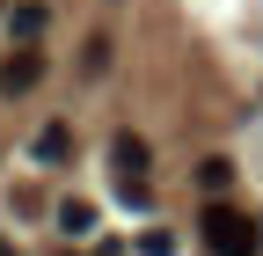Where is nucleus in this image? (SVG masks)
Segmentation results:
<instances>
[{
	"instance_id": "nucleus-1",
	"label": "nucleus",
	"mask_w": 263,
	"mask_h": 256,
	"mask_svg": "<svg viewBox=\"0 0 263 256\" xmlns=\"http://www.w3.org/2000/svg\"><path fill=\"white\" fill-rule=\"evenodd\" d=\"M197 227H205V249H212V256H256V242H263L256 220H241L234 205H212Z\"/></svg>"
},
{
	"instance_id": "nucleus-2",
	"label": "nucleus",
	"mask_w": 263,
	"mask_h": 256,
	"mask_svg": "<svg viewBox=\"0 0 263 256\" xmlns=\"http://www.w3.org/2000/svg\"><path fill=\"white\" fill-rule=\"evenodd\" d=\"M37 81H44V51L37 44H15L8 59H0V95H29Z\"/></svg>"
},
{
	"instance_id": "nucleus-3",
	"label": "nucleus",
	"mask_w": 263,
	"mask_h": 256,
	"mask_svg": "<svg viewBox=\"0 0 263 256\" xmlns=\"http://www.w3.org/2000/svg\"><path fill=\"white\" fill-rule=\"evenodd\" d=\"M117 169H124V190H146V139H132V132H117Z\"/></svg>"
},
{
	"instance_id": "nucleus-4",
	"label": "nucleus",
	"mask_w": 263,
	"mask_h": 256,
	"mask_svg": "<svg viewBox=\"0 0 263 256\" xmlns=\"http://www.w3.org/2000/svg\"><path fill=\"white\" fill-rule=\"evenodd\" d=\"M8 29H15V44H37V37H44V8H37V0H22V8L8 15Z\"/></svg>"
},
{
	"instance_id": "nucleus-5",
	"label": "nucleus",
	"mask_w": 263,
	"mask_h": 256,
	"mask_svg": "<svg viewBox=\"0 0 263 256\" xmlns=\"http://www.w3.org/2000/svg\"><path fill=\"white\" fill-rule=\"evenodd\" d=\"M59 227H66V234H95V205H88V198H66V205H59Z\"/></svg>"
},
{
	"instance_id": "nucleus-6",
	"label": "nucleus",
	"mask_w": 263,
	"mask_h": 256,
	"mask_svg": "<svg viewBox=\"0 0 263 256\" xmlns=\"http://www.w3.org/2000/svg\"><path fill=\"white\" fill-rule=\"evenodd\" d=\"M73 154V139H66V124H51V132H37V161H66Z\"/></svg>"
},
{
	"instance_id": "nucleus-7",
	"label": "nucleus",
	"mask_w": 263,
	"mask_h": 256,
	"mask_svg": "<svg viewBox=\"0 0 263 256\" xmlns=\"http://www.w3.org/2000/svg\"><path fill=\"white\" fill-rule=\"evenodd\" d=\"M197 183H205V190H212V198H219V190H227V183H234V161H205V169H197Z\"/></svg>"
},
{
	"instance_id": "nucleus-8",
	"label": "nucleus",
	"mask_w": 263,
	"mask_h": 256,
	"mask_svg": "<svg viewBox=\"0 0 263 256\" xmlns=\"http://www.w3.org/2000/svg\"><path fill=\"white\" fill-rule=\"evenodd\" d=\"M0 256H15V249H8V242H0Z\"/></svg>"
}]
</instances>
